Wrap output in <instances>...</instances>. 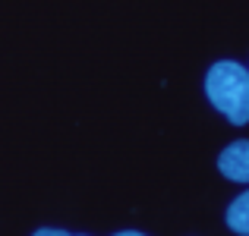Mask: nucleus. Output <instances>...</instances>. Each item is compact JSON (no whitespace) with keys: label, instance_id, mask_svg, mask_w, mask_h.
<instances>
[{"label":"nucleus","instance_id":"f257e3e1","mask_svg":"<svg viewBox=\"0 0 249 236\" xmlns=\"http://www.w3.org/2000/svg\"><path fill=\"white\" fill-rule=\"evenodd\" d=\"M205 95L233 126L249 123V69L233 60H221L205 76Z\"/></svg>","mask_w":249,"mask_h":236},{"label":"nucleus","instance_id":"f03ea898","mask_svg":"<svg viewBox=\"0 0 249 236\" xmlns=\"http://www.w3.org/2000/svg\"><path fill=\"white\" fill-rule=\"evenodd\" d=\"M218 170L233 183H249V142H233L218 157Z\"/></svg>","mask_w":249,"mask_h":236},{"label":"nucleus","instance_id":"7ed1b4c3","mask_svg":"<svg viewBox=\"0 0 249 236\" xmlns=\"http://www.w3.org/2000/svg\"><path fill=\"white\" fill-rule=\"evenodd\" d=\"M227 227H231L233 233L249 236V189L227 205Z\"/></svg>","mask_w":249,"mask_h":236},{"label":"nucleus","instance_id":"20e7f679","mask_svg":"<svg viewBox=\"0 0 249 236\" xmlns=\"http://www.w3.org/2000/svg\"><path fill=\"white\" fill-rule=\"evenodd\" d=\"M32 236H82V233H67V230H54V227H41V230H35Z\"/></svg>","mask_w":249,"mask_h":236},{"label":"nucleus","instance_id":"39448f33","mask_svg":"<svg viewBox=\"0 0 249 236\" xmlns=\"http://www.w3.org/2000/svg\"><path fill=\"white\" fill-rule=\"evenodd\" d=\"M114 236H145V233H139V230H123V233H114Z\"/></svg>","mask_w":249,"mask_h":236}]
</instances>
